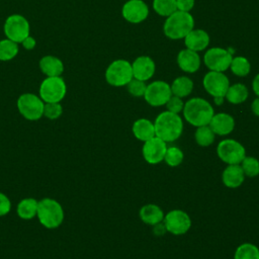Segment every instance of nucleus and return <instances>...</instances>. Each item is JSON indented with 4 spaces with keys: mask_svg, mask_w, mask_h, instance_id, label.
<instances>
[{
    "mask_svg": "<svg viewBox=\"0 0 259 259\" xmlns=\"http://www.w3.org/2000/svg\"><path fill=\"white\" fill-rule=\"evenodd\" d=\"M155 136L166 143H171L180 138L183 132V120L178 113L171 111L161 112L155 119Z\"/></svg>",
    "mask_w": 259,
    "mask_h": 259,
    "instance_id": "1",
    "label": "nucleus"
},
{
    "mask_svg": "<svg viewBox=\"0 0 259 259\" xmlns=\"http://www.w3.org/2000/svg\"><path fill=\"white\" fill-rule=\"evenodd\" d=\"M182 111L185 120L195 127L208 125L214 114L211 104L200 97H194L186 101Z\"/></svg>",
    "mask_w": 259,
    "mask_h": 259,
    "instance_id": "2",
    "label": "nucleus"
},
{
    "mask_svg": "<svg viewBox=\"0 0 259 259\" xmlns=\"http://www.w3.org/2000/svg\"><path fill=\"white\" fill-rule=\"evenodd\" d=\"M194 26V19L189 12L176 10L167 16L163 30L167 37L171 39H179L185 37Z\"/></svg>",
    "mask_w": 259,
    "mask_h": 259,
    "instance_id": "3",
    "label": "nucleus"
},
{
    "mask_svg": "<svg viewBox=\"0 0 259 259\" xmlns=\"http://www.w3.org/2000/svg\"><path fill=\"white\" fill-rule=\"evenodd\" d=\"M36 217L45 228L56 229L62 225L65 214L60 202L46 197L38 201Z\"/></svg>",
    "mask_w": 259,
    "mask_h": 259,
    "instance_id": "4",
    "label": "nucleus"
},
{
    "mask_svg": "<svg viewBox=\"0 0 259 259\" xmlns=\"http://www.w3.org/2000/svg\"><path fill=\"white\" fill-rule=\"evenodd\" d=\"M39 97L45 103L61 102L67 93V85L61 76L47 77L39 86Z\"/></svg>",
    "mask_w": 259,
    "mask_h": 259,
    "instance_id": "5",
    "label": "nucleus"
},
{
    "mask_svg": "<svg viewBox=\"0 0 259 259\" xmlns=\"http://www.w3.org/2000/svg\"><path fill=\"white\" fill-rule=\"evenodd\" d=\"M45 102L39 97L32 93H23L17 99V108L19 113L27 120H38L44 116Z\"/></svg>",
    "mask_w": 259,
    "mask_h": 259,
    "instance_id": "6",
    "label": "nucleus"
},
{
    "mask_svg": "<svg viewBox=\"0 0 259 259\" xmlns=\"http://www.w3.org/2000/svg\"><path fill=\"white\" fill-rule=\"evenodd\" d=\"M133 78L132 64L125 60L113 61L105 71V79L111 86L121 87L127 85Z\"/></svg>",
    "mask_w": 259,
    "mask_h": 259,
    "instance_id": "7",
    "label": "nucleus"
},
{
    "mask_svg": "<svg viewBox=\"0 0 259 259\" xmlns=\"http://www.w3.org/2000/svg\"><path fill=\"white\" fill-rule=\"evenodd\" d=\"M217 154L224 163L234 165L241 164L243 159L246 157V150L238 141L226 139L219 143L217 147Z\"/></svg>",
    "mask_w": 259,
    "mask_h": 259,
    "instance_id": "8",
    "label": "nucleus"
},
{
    "mask_svg": "<svg viewBox=\"0 0 259 259\" xmlns=\"http://www.w3.org/2000/svg\"><path fill=\"white\" fill-rule=\"evenodd\" d=\"M30 26L28 20L20 14H12L8 16L4 23V33L7 38L20 44L29 35Z\"/></svg>",
    "mask_w": 259,
    "mask_h": 259,
    "instance_id": "9",
    "label": "nucleus"
},
{
    "mask_svg": "<svg viewBox=\"0 0 259 259\" xmlns=\"http://www.w3.org/2000/svg\"><path fill=\"white\" fill-rule=\"evenodd\" d=\"M163 222L166 231L175 236L187 233L191 227L190 217L181 209L170 210L164 217Z\"/></svg>",
    "mask_w": 259,
    "mask_h": 259,
    "instance_id": "10",
    "label": "nucleus"
},
{
    "mask_svg": "<svg viewBox=\"0 0 259 259\" xmlns=\"http://www.w3.org/2000/svg\"><path fill=\"white\" fill-rule=\"evenodd\" d=\"M172 96L171 87L164 81H154L147 85L144 97L151 106H162Z\"/></svg>",
    "mask_w": 259,
    "mask_h": 259,
    "instance_id": "11",
    "label": "nucleus"
},
{
    "mask_svg": "<svg viewBox=\"0 0 259 259\" xmlns=\"http://www.w3.org/2000/svg\"><path fill=\"white\" fill-rule=\"evenodd\" d=\"M205 91L212 97H225L230 82L228 77L223 72L209 71L205 74L202 81Z\"/></svg>",
    "mask_w": 259,
    "mask_h": 259,
    "instance_id": "12",
    "label": "nucleus"
},
{
    "mask_svg": "<svg viewBox=\"0 0 259 259\" xmlns=\"http://www.w3.org/2000/svg\"><path fill=\"white\" fill-rule=\"evenodd\" d=\"M232 59V54L229 51L222 48H211L204 54L203 62L210 71L224 72L230 67Z\"/></svg>",
    "mask_w": 259,
    "mask_h": 259,
    "instance_id": "13",
    "label": "nucleus"
},
{
    "mask_svg": "<svg viewBox=\"0 0 259 259\" xmlns=\"http://www.w3.org/2000/svg\"><path fill=\"white\" fill-rule=\"evenodd\" d=\"M166 150V142L155 136L154 138L144 142L142 153L147 163L155 165L164 161Z\"/></svg>",
    "mask_w": 259,
    "mask_h": 259,
    "instance_id": "14",
    "label": "nucleus"
},
{
    "mask_svg": "<svg viewBox=\"0 0 259 259\" xmlns=\"http://www.w3.org/2000/svg\"><path fill=\"white\" fill-rule=\"evenodd\" d=\"M122 16L132 23H140L149 14V8L143 0H128L122 6Z\"/></svg>",
    "mask_w": 259,
    "mask_h": 259,
    "instance_id": "15",
    "label": "nucleus"
},
{
    "mask_svg": "<svg viewBox=\"0 0 259 259\" xmlns=\"http://www.w3.org/2000/svg\"><path fill=\"white\" fill-rule=\"evenodd\" d=\"M133 76L141 81L149 80L155 73V63L148 56L138 57L132 64Z\"/></svg>",
    "mask_w": 259,
    "mask_h": 259,
    "instance_id": "16",
    "label": "nucleus"
},
{
    "mask_svg": "<svg viewBox=\"0 0 259 259\" xmlns=\"http://www.w3.org/2000/svg\"><path fill=\"white\" fill-rule=\"evenodd\" d=\"M208 125L215 135L227 136L234 131L235 119L232 115L225 112H221L213 114Z\"/></svg>",
    "mask_w": 259,
    "mask_h": 259,
    "instance_id": "17",
    "label": "nucleus"
},
{
    "mask_svg": "<svg viewBox=\"0 0 259 259\" xmlns=\"http://www.w3.org/2000/svg\"><path fill=\"white\" fill-rule=\"evenodd\" d=\"M177 63L182 71L187 73H194L200 66V58L196 52L185 49L179 52L177 56Z\"/></svg>",
    "mask_w": 259,
    "mask_h": 259,
    "instance_id": "18",
    "label": "nucleus"
},
{
    "mask_svg": "<svg viewBox=\"0 0 259 259\" xmlns=\"http://www.w3.org/2000/svg\"><path fill=\"white\" fill-rule=\"evenodd\" d=\"M223 183L229 188H237L245 180V174L240 164L228 165L222 174Z\"/></svg>",
    "mask_w": 259,
    "mask_h": 259,
    "instance_id": "19",
    "label": "nucleus"
},
{
    "mask_svg": "<svg viewBox=\"0 0 259 259\" xmlns=\"http://www.w3.org/2000/svg\"><path fill=\"white\" fill-rule=\"evenodd\" d=\"M184 38L186 48L194 52L203 51L209 44V36L203 29H192Z\"/></svg>",
    "mask_w": 259,
    "mask_h": 259,
    "instance_id": "20",
    "label": "nucleus"
},
{
    "mask_svg": "<svg viewBox=\"0 0 259 259\" xmlns=\"http://www.w3.org/2000/svg\"><path fill=\"white\" fill-rule=\"evenodd\" d=\"M39 69L47 77L61 76L64 72V64L56 56H44L39 60Z\"/></svg>",
    "mask_w": 259,
    "mask_h": 259,
    "instance_id": "21",
    "label": "nucleus"
},
{
    "mask_svg": "<svg viewBox=\"0 0 259 259\" xmlns=\"http://www.w3.org/2000/svg\"><path fill=\"white\" fill-rule=\"evenodd\" d=\"M139 214L141 220L146 225H150V226H155L159 223H162L165 217L161 207L153 203H149L142 206Z\"/></svg>",
    "mask_w": 259,
    "mask_h": 259,
    "instance_id": "22",
    "label": "nucleus"
},
{
    "mask_svg": "<svg viewBox=\"0 0 259 259\" xmlns=\"http://www.w3.org/2000/svg\"><path fill=\"white\" fill-rule=\"evenodd\" d=\"M132 131L134 136L142 142H146L155 137L154 122L147 118H140L136 120L133 124Z\"/></svg>",
    "mask_w": 259,
    "mask_h": 259,
    "instance_id": "23",
    "label": "nucleus"
},
{
    "mask_svg": "<svg viewBox=\"0 0 259 259\" xmlns=\"http://www.w3.org/2000/svg\"><path fill=\"white\" fill-rule=\"evenodd\" d=\"M38 200L32 197H27L19 201L17 204V214L22 220H31L36 217Z\"/></svg>",
    "mask_w": 259,
    "mask_h": 259,
    "instance_id": "24",
    "label": "nucleus"
},
{
    "mask_svg": "<svg viewBox=\"0 0 259 259\" xmlns=\"http://www.w3.org/2000/svg\"><path fill=\"white\" fill-rule=\"evenodd\" d=\"M170 87L172 95L183 98L188 96L192 92L193 82L190 78L186 76H181L176 78Z\"/></svg>",
    "mask_w": 259,
    "mask_h": 259,
    "instance_id": "25",
    "label": "nucleus"
},
{
    "mask_svg": "<svg viewBox=\"0 0 259 259\" xmlns=\"http://www.w3.org/2000/svg\"><path fill=\"white\" fill-rule=\"evenodd\" d=\"M248 89L244 84L237 83L229 87L225 97L226 99L233 104L243 103L248 98Z\"/></svg>",
    "mask_w": 259,
    "mask_h": 259,
    "instance_id": "26",
    "label": "nucleus"
},
{
    "mask_svg": "<svg viewBox=\"0 0 259 259\" xmlns=\"http://www.w3.org/2000/svg\"><path fill=\"white\" fill-rule=\"evenodd\" d=\"M18 44L9 39L3 38L0 40V61H10L18 54Z\"/></svg>",
    "mask_w": 259,
    "mask_h": 259,
    "instance_id": "27",
    "label": "nucleus"
},
{
    "mask_svg": "<svg viewBox=\"0 0 259 259\" xmlns=\"http://www.w3.org/2000/svg\"><path fill=\"white\" fill-rule=\"evenodd\" d=\"M215 134L209 127V125H202L196 127L194 139L195 142L201 147H208L214 142Z\"/></svg>",
    "mask_w": 259,
    "mask_h": 259,
    "instance_id": "28",
    "label": "nucleus"
},
{
    "mask_svg": "<svg viewBox=\"0 0 259 259\" xmlns=\"http://www.w3.org/2000/svg\"><path fill=\"white\" fill-rule=\"evenodd\" d=\"M234 259H259V248L252 243H244L237 247Z\"/></svg>",
    "mask_w": 259,
    "mask_h": 259,
    "instance_id": "29",
    "label": "nucleus"
},
{
    "mask_svg": "<svg viewBox=\"0 0 259 259\" xmlns=\"http://www.w3.org/2000/svg\"><path fill=\"white\" fill-rule=\"evenodd\" d=\"M184 158L183 152L175 146L167 147L165 156H164V161L165 163L170 166V167H177L179 166Z\"/></svg>",
    "mask_w": 259,
    "mask_h": 259,
    "instance_id": "30",
    "label": "nucleus"
},
{
    "mask_svg": "<svg viewBox=\"0 0 259 259\" xmlns=\"http://www.w3.org/2000/svg\"><path fill=\"white\" fill-rule=\"evenodd\" d=\"M154 10L161 16H169L177 10L176 0H154Z\"/></svg>",
    "mask_w": 259,
    "mask_h": 259,
    "instance_id": "31",
    "label": "nucleus"
},
{
    "mask_svg": "<svg viewBox=\"0 0 259 259\" xmlns=\"http://www.w3.org/2000/svg\"><path fill=\"white\" fill-rule=\"evenodd\" d=\"M230 67H231L232 72L235 75L239 76V77L247 76L249 74V72H250V69H251L249 61L246 58H244V57L233 58Z\"/></svg>",
    "mask_w": 259,
    "mask_h": 259,
    "instance_id": "32",
    "label": "nucleus"
},
{
    "mask_svg": "<svg viewBox=\"0 0 259 259\" xmlns=\"http://www.w3.org/2000/svg\"><path fill=\"white\" fill-rule=\"evenodd\" d=\"M241 167L245 176L255 177L259 175V161L255 157L246 156L241 162Z\"/></svg>",
    "mask_w": 259,
    "mask_h": 259,
    "instance_id": "33",
    "label": "nucleus"
},
{
    "mask_svg": "<svg viewBox=\"0 0 259 259\" xmlns=\"http://www.w3.org/2000/svg\"><path fill=\"white\" fill-rule=\"evenodd\" d=\"M63 113V106L60 102H48L44 106V116L49 119H57Z\"/></svg>",
    "mask_w": 259,
    "mask_h": 259,
    "instance_id": "34",
    "label": "nucleus"
},
{
    "mask_svg": "<svg viewBox=\"0 0 259 259\" xmlns=\"http://www.w3.org/2000/svg\"><path fill=\"white\" fill-rule=\"evenodd\" d=\"M147 85L145 84V81H141L138 79H132L127 84V90L131 93V95L135 97H141L144 96L146 91Z\"/></svg>",
    "mask_w": 259,
    "mask_h": 259,
    "instance_id": "35",
    "label": "nucleus"
},
{
    "mask_svg": "<svg viewBox=\"0 0 259 259\" xmlns=\"http://www.w3.org/2000/svg\"><path fill=\"white\" fill-rule=\"evenodd\" d=\"M166 106H167L168 111H171V112H174V113H179L180 111L183 110L184 103H183V101L180 97L172 95L169 98V100L167 101Z\"/></svg>",
    "mask_w": 259,
    "mask_h": 259,
    "instance_id": "36",
    "label": "nucleus"
},
{
    "mask_svg": "<svg viewBox=\"0 0 259 259\" xmlns=\"http://www.w3.org/2000/svg\"><path fill=\"white\" fill-rule=\"evenodd\" d=\"M11 209V201L8 196L2 192H0V217H4L8 214Z\"/></svg>",
    "mask_w": 259,
    "mask_h": 259,
    "instance_id": "37",
    "label": "nucleus"
},
{
    "mask_svg": "<svg viewBox=\"0 0 259 259\" xmlns=\"http://www.w3.org/2000/svg\"><path fill=\"white\" fill-rule=\"evenodd\" d=\"M177 10L189 12L194 6V0H176Z\"/></svg>",
    "mask_w": 259,
    "mask_h": 259,
    "instance_id": "38",
    "label": "nucleus"
},
{
    "mask_svg": "<svg viewBox=\"0 0 259 259\" xmlns=\"http://www.w3.org/2000/svg\"><path fill=\"white\" fill-rule=\"evenodd\" d=\"M20 44L22 45V47H23L25 50L31 51V50H33V49L35 48V46H36V40H35L34 37L28 35V36H26Z\"/></svg>",
    "mask_w": 259,
    "mask_h": 259,
    "instance_id": "39",
    "label": "nucleus"
},
{
    "mask_svg": "<svg viewBox=\"0 0 259 259\" xmlns=\"http://www.w3.org/2000/svg\"><path fill=\"white\" fill-rule=\"evenodd\" d=\"M165 232H166V228H165L164 224L159 223V224H157V225L154 226V233H155L156 235L160 236V235H163Z\"/></svg>",
    "mask_w": 259,
    "mask_h": 259,
    "instance_id": "40",
    "label": "nucleus"
},
{
    "mask_svg": "<svg viewBox=\"0 0 259 259\" xmlns=\"http://www.w3.org/2000/svg\"><path fill=\"white\" fill-rule=\"evenodd\" d=\"M252 88H253L254 93L259 97V74H257V75L255 76V78L253 79Z\"/></svg>",
    "mask_w": 259,
    "mask_h": 259,
    "instance_id": "41",
    "label": "nucleus"
},
{
    "mask_svg": "<svg viewBox=\"0 0 259 259\" xmlns=\"http://www.w3.org/2000/svg\"><path fill=\"white\" fill-rule=\"evenodd\" d=\"M251 109L255 115L259 116V97L253 100V102L251 104Z\"/></svg>",
    "mask_w": 259,
    "mask_h": 259,
    "instance_id": "42",
    "label": "nucleus"
},
{
    "mask_svg": "<svg viewBox=\"0 0 259 259\" xmlns=\"http://www.w3.org/2000/svg\"><path fill=\"white\" fill-rule=\"evenodd\" d=\"M224 98L225 97H213V101L217 105H221L224 102Z\"/></svg>",
    "mask_w": 259,
    "mask_h": 259,
    "instance_id": "43",
    "label": "nucleus"
}]
</instances>
